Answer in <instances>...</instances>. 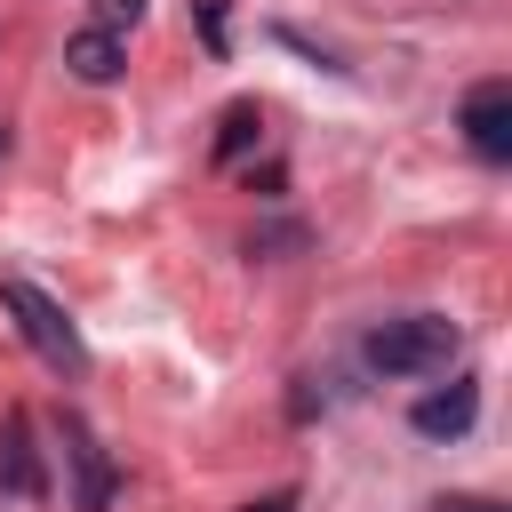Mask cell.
<instances>
[{"label":"cell","mask_w":512,"mask_h":512,"mask_svg":"<svg viewBox=\"0 0 512 512\" xmlns=\"http://www.w3.org/2000/svg\"><path fill=\"white\" fill-rule=\"evenodd\" d=\"M0 312L16 320V336L32 344L40 368H56V376H88V344H80V328L64 320V304H56L48 288H32L24 272H8V280H0Z\"/></svg>","instance_id":"1"},{"label":"cell","mask_w":512,"mask_h":512,"mask_svg":"<svg viewBox=\"0 0 512 512\" xmlns=\"http://www.w3.org/2000/svg\"><path fill=\"white\" fill-rule=\"evenodd\" d=\"M456 320H440V312H400V320H384V328H368V344H360V360L376 368V376H432V368H448L456 360Z\"/></svg>","instance_id":"2"},{"label":"cell","mask_w":512,"mask_h":512,"mask_svg":"<svg viewBox=\"0 0 512 512\" xmlns=\"http://www.w3.org/2000/svg\"><path fill=\"white\" fill-rule=\"evenodd\" d=\"M456 128H464V144H472L488 168H504V160H512V80H480V88L464 96Z\"/></svg>","instance_id":"3"},{"label":"cell","mask_w":512,"mask_h":512,"mask_svg":"<svg viewBox=\"0 0 512 512\" xmlns=\"http://www.w3.org/2000/svg\"><path fill=\"white\" fill-rule=\"evenodd\" d=\"M472 416H480V384H472V376H456L448 392H424V400L408 408V424H416L424 440H464Z\"/></svg>","instance_id":"4"},{"label":"cell","mask_w":512,"mask_h":512,"mask_svg":"<svg viewBox=\"0 0 512 512\" xmlns=\"http://www.w3.org/2000/svg\"><path fill=\"white\" fill-rule=\"evenodd\" d=\"M64 456H72V472H80L72 504H80V512H104V504H112V456L96 448V432H88L80 416H64Z\"/></svg>","instance_id":"5"},{"label":"cell","mask_w":512,"mask_h":512,"mask_svg":"<svg viewBox=\"0 0 512 512\" xmlns=\"http://www.w3.org/2000/svg\"><path fill=\"white\" fill-rule=\"evenodd\" d=\"M0 488L8 496H48V472H40V448H32V416L24 408L0 424Z\"/></svg>","instance_id":"6"},{"label":"cell","mask_w":512,"mask_h":512,"mask_svg":"<svg viewBox=\"0 0 512 512\" xmlns=\"http://www.w3.org/2000/svg\"><path fill=\"white\" fill-rule=\"evenodd\" d=\"M64 64H72V80H88V88H104V80H120V64H128V48H120V32H104V24H88V32H72V40H64Z\"/></svg>","instance_id":"7"},{"label":"cell","mask_w":512,"mask_h":512,"mask_svg":"<svg viewBox=\"0 0 512 512\" xmlns=\"http://www.w3.org/2000/svg\"><path fill=\"white\" fill-rule=\"evenodd\" d=\"M256 136H264V112H256L248 96H240V104H224V120H216V160H240Z\"/></svg>","instance_id":"8"},{"label":"cell","mask_w":512,"mask_h":512,"mask_svg":"<svg viewBox=\"0 0 512 512\" xmlns=\"http://www.w3.org/2000/svg\"><path fill=\"white\" fill-rule=\"evenodd\" d=\"M200 8V40H208V56H224V0H192Z\"/></svg>","instance_id":"9"},{"label":"cell","mask_w":512,"mask_h":512,"mask_svg":"<svg viewBox=\"0 0 512 512\" xmlns=\"http://www.w3.org/2000/svg\"><path fill=\"white\" fill-rule=\"evenodd\" d=\"M96 24L120 32V24H144V0H96Z\"/></svg>","instance_id":"10"},{"label":"cell","mask_w":512,"mask_h":512,"mask_svg":"<svg viewBox=\"0 0 512 512\" xmlns=\"http://www.w3.org/2000/svg\"><path fill=\"white\" fill-rule=\"evenodd\" d=\"M432 512H504V504H488V496H440Z\"/></svg>","instance_id":"11"},{"label":"cell","mask_w":512,"mask_h":512,"mask_svg":"<svg viewBox=\"0 0 512 512\" xmlns=\"http://www.w3.org/2000/svg\"><path fill=\"white\" fill-rule=\"evenodd\" d=\"M248 512H296V488H272V496H256Z\"/></svg>","instance_id":"12"},{"label":"cell","mask_w":512,"mask_h":512,"mask_svg":"<svg viewBox=\"0 0 512 512\" xmlns=\"http://www.w3.org/2000/svg\"><path fill=\"white\" fill-rule=\"evenodd\" d=\"M0 152H8V128H0Z\"/></svg>","instance_id":"13"}]
</instances>
